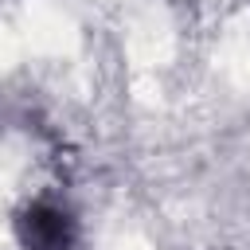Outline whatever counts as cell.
I'll return each instance as SVG.
<instances>
[{
  "label": "cell",
  "instance_id": "cell-1",
  "mask_svg": "<svg viewBox=\"0 0 250 250\" xmlns=\"http://www.w3.org/2000/svg\"><path fill=\"white\" fill-rule=\"evenodd\" d=\"M27 246L31 250H62L66 246V223L59 211H35L27 215Z\"/></svg>",
  "mask_w": 250,
  "mask_h": 250
}]
</instances>
